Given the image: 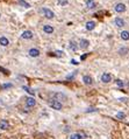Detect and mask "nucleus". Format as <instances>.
I'll list each match as a JSON object with an SVG mask.
<instances>
[{
  "mask_svg": "<svg viewBox=\"0 0 129 139\" xmlns=\"http://www.w3.org/2000/svg\"><path fill=\"white\" fill-rule=\"evenodd\" d=\"M23 89H24L26 91H28V92H29L30 95H34V94H35V91H33L30 88H28V87H24V85H23Z\"/></svg>",
  "mask_w": 129,
  "mask_h": 139,
  "instance_id": "nucleus-21",
  "label": "nucleus"
},
{
  "mask_svg": "<svg viewBox=\"0 0 129 139\" xmlns=\"http://www.w3.org/2000/svg\"><path fill=\"white\" fill-rule=\"evenodd\" d=\"M0 71L3 74H5V75H9V73H8V70H6L5 68H3V67H0Z\"/></svg>",
  "mask_w": 129,
  "mask_h": 139,
  "instance_id": "nucleus-23",
  "label": "nucleus"
},
{
  "mask_svg": "<svg viewBox=\"0 0 129 139\" xmlns=\"http://www.w3.org/2000/svg\"><path fill=\"white\" fill-rule=\"evenodd\" d=\"M29 55L31 56V57H37L40 55V51H39V49H35V48H31L29 50Z\"/></svg>",
  "mask_w": 129,
  "mask_h": 139,
  "instance_id": "nucleus-8",
  "label": "nucleus"
},
{
  "mask_svg": "<svg viewBox=\"0 0 129 139\" xmlns=\"http://www.w3.org/2000/svg\"><path fill=\"white\" fill-rule=\"evenodd\" d=\"M19 3H20V5H22V6L29 7V4H28V3H26V1H23V0H20V1H19Z\"/></svg>",
  "mask_w": 129,
  "mask_h": 139,
  "instance_id": "nucleus-25",
  "label": "nucleus"
},
{
  "mask_svg": "<svg viewBox=\"0 0 129 139\" xmlns=\"http://www.w3.org/2000/svg\"><path fill=\"white\" fill-rule=\"evenodd\" d=\"M94 27H95V22H94V21H88V22L86 24V29H87V30L94 29Z\"/></svg>",
  "mask_w": 129,
  "mask_h": 139,
  "instance_id": "nucleus-11",
  "label": "nucleus"
},
{
  "mask_svg": "<svg viewBox=\"0 0 129 139\" xmlns=\"http://www.w3.org/2000/svg\"><path fill=\"white\" fill-rule=\"evenodd\" d=\"M42 12L44 13V15H45V16H47L48 19H52V18L55 16L54 13H52V11H50L49 8H43V9H42Z\"/></svg>",
  "mask_w": 129,
  "mask_h": 139,
  "instance_id": "nucleus-4",
  "label": "nucleus"
},
{
  "mask_svg": "<svg viewBox=\"0 0 129 139\" xmlns=\"http://www.w3.org/2000/svg\"><path fill=\"white\" fill-rule=\"evenodd\" d=\"M121 39L124 40V41L129 40V32H127V30H123V32H121Z\"/></svg>",
  "mask_w": 129,
  "mask_h": 139,
  "instance_id": "nucleus-14",
  "label": "nucleus"
},
{
  "mask_svg": "<svg viewBox=\"0 0 129 139\" xmlns=\"http://www.w3.org/2000/svg\"><path fill=\"white\" fill-rule=\"evenodd\" d=\"M81 137H83V134H80V133H76V134H72L70 139H81Z\"/></svg>",
  "mask_w": 129,
  "mask_h": 139,
  "instance_id": "nucleus-18",
  "label": "nucleus"
},
{
  "mask_svg": "<svg viewBox=\"0 0 129 139\" xmlns=\"http://www.w3.org/2000/svg\"><path fill=\"white\" fill-rule=\"evenodd\" d=\"M83 81H84L85 84H92V77L88 75H85L84 77H83Z\"/></svg>",
  "mask_w": 129,
  "mask_h": 139,
  "instance_id": "nucleus-12",
  "label": "nucleus"
},
{
  "mask_svg": "<svg viewBox=\"0 0 129 139\" xmlns=\"http://www.w3.org/2000/svg\"><path fill=\"white\" fill-rule=\"evenodd\" d=\"M58 3L62 6H65V5H68V0H58Z\"/></svg>",
  "mask_w": 129,
  "mask_h": 139,
  "instance_id": "nucleus-24",
  "label": "nucleus"
},
{
  "mask_svg": "<svg viewBox=\"0 0 129 139\" xmlns=\"http://www.w3.org/2000/svg\"><path fill=\"white\" fill-rule=\"evenodd\" d=\"M115 25H116L117 27H123L124 26V21L121 18H116L115 19Z\"/></svg>",
  "mask_w": 129,
  "mask_h": 139,
  "instance_id": "nucleus-13",
  "label": "nucleus"
},
{
  "mask_svg": "<svg viewBox=\"0 0 129 139\" xmlns=\"http://www.w3.org/2000/svg\"><path fill=\"white\" fill-rule=\"evenodd\" d=\"M49 105L52 108V109H55V110H60L62 109V103L59 102V101H57V100H51L50 102H49Z\"/></svg>",
  "mask_w": 129,
  "mask_h": 139,
  "instance_id": "nucleus-1",
  "label": "nucleus"
},
{
  "mask_svg": "<svg viewBox=\"0 0 129 139\" xmlns=\"http://www.w3.org/2000/svg\"><path fill=\"white\" fill-rule=\"evenodd\" d=\"M128 53V48H126V47H123V48H121L120 50H119V54H121V55H124V54H127Z\"/></svg>",
  "mask_w": 129,
  "mask_h": 139,
  "instance_id": "nucleus-19",
  "label": "nucleus"
},
{
  "mask_svg": "<svg viewBox=\"0 0 129 139\" xmlns=\"http://www.w3.org/2000/svg\"><path fill=\"white\" fill-rule=\"evenodd\" d=\"M71 63L72 64H77V62H76V60H71Z\"/></svg>",
  "mask_w": 129,
  "mask_h": 139,
  "instance_id": "nucleus-28",
  "label": "nucleus"
},
{
  "mask_svg": "<svg viewBox=\"0 0 129 139\" xmlns=\"http://www.w3.org/2000/svg\"><path fill=\"white\" fill-rule=\"evenodd\" d=\"M115 11H116L117 13H123L124 11H126V5H124V4H122V3L117 4L116 6H115Z\"/></svg>",
  "mask_w": 129,
  "mask_h": 139,
  "instance_id": "nucleus-2",
  "label": "nucleus"
},
{
  "mask_svg": "<svg viewBox=\"0 0 129 139\" xmlns=\"http://www.w3.org/2000/svg\"><path fill=\"white\" fill-rule=\"evenodd\" d=\"M101 81L104 82V83H108V82L112 81V76L108 73H104L102 74V76H101Z\"/></svg>",
  "mask_w": 129,
  "mask_h": 139,
  "instance_id": "nucleus-3",
  "label": "nucleus"
},
{
  "mask_svg": "<svg viewBox=\"0 0 129 139\" xmlns=\"http://www.w3.org/2000/svg\"><path fill=\"white\" fill-rule=\"evenodd\" d=\"M43 30H44L45 33H52L54 32V28H52V26H49V25H45V26H43Z\"/></svg>",
  "mask_w": 129,
  "mask_h": 139,
  "instance_id": "nucleus-10",
  "label": "nucleus"
},
{
  "mask_svg": "<svg viewBox=\"0 0 129 139\" xmlns=\"http://www.w3.org/2000/svg\"><path fill=\"white\" fill-rule=\"evenodd\" d=\"M8 127H9V124L6 119H3V121L0 122V129H1V130H7Z\"/></svg>",
  "mask_w": 129,
  "mask_h": 139,
  "instance_id": "nucleus-7",
  "label": "nucleus"
},
{
  "mask_svg": "<svg viewBox=\"0 0 129 139\" xmlns=\"http://www.w3.org/2000/svg\"><path fill=\"white\" fill-rule=\"evenodd\" d=\"M88 45H90V41H88V40H85V39H81L80 42H79V47H80L81 49H86L87 47H88Z\"/></svg>",
  "mask_w": 129,
  "mask_h": 139,
  "instance_id": "nucleus-5",
  "label": "nucleus"
},
{
  "mask_svg": "<svg viewBox=\"0 0 129 139\" xmlns=\"http://www.w3.org/2000/svg\"><path fill=\"white\" fill-rule=\"evenodd\" d=\"M22 37H23V39H31V37H33V33H31L30 30H26V32L22 33Z\"/></svg>",
  "mask_w": 129,
  "mask_h": 139,
  "instance_id": "nucleus-9",
  "label": "nucleus"
},
{
  "mask_svg": "<svg viewBox=\"0 0 129 139\" xmlns=\"http://www.w3.org/2000/svg\"><path fill=\"white\" fill-rule=\"evenodd\" d=\"M116 117L119 118V119H123V118L126 117V115H124L123 112H119V113H117V115H116Z\"/></svg>",
  "mask_w": 129,
  "mask_h": 139,
  "instance_id": "nucleus-22",
  "label": "nucleus"
},
{
  "mask_svg": "<svg viewBox=\"0 0 129 139\" xmlns=\"http://www.w3.org/2000/svg\"><path fill=\"white\" fill-rule=\"evenodd\" d=\"M70 49H72L73 51H76L78 49V46H77V43H76L75 41H71V42H70Z\"/></svg>",
  "mask_w": 129,
  "mask_h": 139,
  "instance_id": "nucleus-17",
  "label": "nucleus"
},
{
  "mask_svg": "<svg viewBox=\"0 0 129 139\" xmlns=\"http://www.w3.org/2000/svg\"><path fill=\"white\" fill-rule=\"evenodd\" d=\"M56 55H57V56H62V55H63V51L57 50V51H56Z\"/></svg>",
  "mask_w": 129,
  "mask_h": 139,
  "instance_id": "nucleus-26",
  "label": "nucleus"
},
{
  "mask_svg": "<svg viewBox=\"0 0 129 139\" xmlns=\"http://www.w3.org/2000/svg\"><path fill=\"white\" fill-rule=\"evenodd\" d=\"M8 43H9L8 39H6V37H5V36L0 37V45H1V46H4V47H6V46H8Z\"/></svg>",
  "mask_w": 129,
  "mask_h": 139,
  "instance_id": "nucleus-15",
  "label": "nucleus"
},
{
  "mask_svg": "<svg viewBox=\"0 0 129 139\" xmlns=\"http://www.w3.org/2000/svg\"><path fill=\"white\" fill-rule=\"evenodd\" d=\"M116 84L120 87V88H123L124 87V83H123V81H121V80H116Z\"/></svg>",
  "mask_w": 129,
  "mask_h": 139,
  "instance_id": "nucleus-20",
  "label": "nucleus"
},
{
  "mask_svg": "<svg viewBox=\"0 0 129 139\" xmlns=\"http://www.w3.org/2000/svg\"><path fill=\"white\" fill-rule=\"evenodd\" d=\"M87 55H88V54H85V55H83V56H81V57H80V60H85V58L87 57Z\"/></svg>",
  "mask_w": 129,
  "mask_h": 139,
  "instance_id": "nucleus-27",
  "label": "nucleus"
},
{
  "mask_svg": "<svg viewBox=\"0 0 129 139\" xmlns=\"http://www.w3.org/2000/svg\"><path fill=\"white\" fill-rule=\"evenodd\" d=\"M86 6H87V8L92 9V8L95 7V3H94L93 0H87V1H86Z\"/></svg>",
  "mask_w": 129,
  "mask_h": 139,
  "instance_id": "nucleus-16",
  "label": "nucleus"
},
{
  "mask_svg": "<svg viewBox=\"0 0 129 139\" xmlns=\"http://www.w3.org/2000/svg\"><path fill=\"white\" fill-rule=\"evenodd\" d=\"M26 104H27V106L31 108V106H34L36 104V102H35L34 98H31V97H27V98H26Z\"/></svg>",
  "mask_w": 129,
  "mask_h": 139,
  "instance_id": "nucleus-6",
  "label": "nucleus"
}]
</instances>
